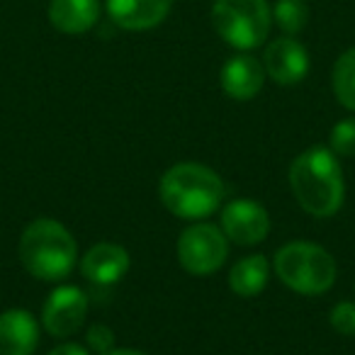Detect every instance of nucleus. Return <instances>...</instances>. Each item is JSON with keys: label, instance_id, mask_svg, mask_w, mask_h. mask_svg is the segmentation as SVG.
Listing matches in <instances>:
<instances>
[{"label": "nucleus", "instance_id": "f257e3e1", "mask_svg": "<svg viewBox=\"0 0 355 355\" xmlns=\"http://www.w3.org/2000/svg\"><path fill=\"white\" fill-rule=\"evenodd\" d=\"M290 188L300 207L311 217H331L345 198L343 173L334 151L326 146L306 148L290 166Z\"/></svg>", "mask_w": 355, "mask_h": 355}, {"label": "nucleus", "instance_id": "f03ea898", "mask_svg": "<svg viewBox=\"0 0 355 355\" xmlns=\"http://www.w3.org/2000/svg\"><path fill=\"white\" fill-rule=\"evenodd\" d=\"M158 195L168 212L180 219H205L224 202V183L217 171L202 163H175L163 173Z\"/></svg>", "mask_w": 355, "mask_h": 355}, {"label": "nucleus", "instance_id": "7ed1b4c3", "mask_svg": "<svg viewBox=\"0 0 355 355\" xmlns=\"http://www.w3.org/2000/svg\"><path fill=\"white\" fill-rule=\"evenodd\" d=\"M20 261L32 277L59 282L73 270L78 246L61 222L49 217L35 219L20 236Z\"/></svg>", "mask_w": 355, "mask_h": 355}, {"label": "nucleus", "instance_id": "20e7f679", "mask_svg": "<svg viewBox=\"0 0 355 355\" xmlns=\"http://www.w3.org/2000/svg\"><path fill=\"white\" fill-rule=\"evenodd\" d=\"M275 272L300 295H324L336 282V261L316 243L292 241L275 253Z\"/></svg>", "mask_w": 355, "mask_h": 355}, {"label": "nucleus", "instance_id": "39448f33", "mask_svg": "<svg viewBox=\"0 0 355 355\" xmlns=\"http://www.w3.org/2000/svg\"><path fill=\"white\" fill-rule=\"evenodd\" d=\"M212 25L229 46L251 51L270 35L272 8L268 0H214Z\"/></svg>", "mask_w": 355, "mask_h": 355}, {"label": "nucleus", "instance_id": "423d86ee", "mask_svg": "<svg viewBox=\"0 0 355 355\" xmlns=\"http://www.w3.org/2000/svg\"><path fill=\"white\" fill-rule=\"evenodd\" d=\"M229 256V239L214 224H190L178 239V261L193 275H212Z\"/></svg>", "mask_w": 355, "mask_h": 355}, {"label": "nucleus", "instance_id": "0eeeda50", "mask_svg": "<svg viewBox=\"0 0 355 355\" xmlns=\"http://www.w3.org/2000/svg\"><path fill=\"white\" fill-rule=\"evenodd\" d=\"M88 314V297L80 287L61 285L49 295L42 309V326L54 338H69L83 326Z\"/></svg>", "mask_w": 355, "mask_h": 355}, {"label": "nucleus", "instance_id": "6e6552de", "mask_svg": "<svg viewBox=\"0 0 355 355\" xmlns=\"http://www.w3.org/2000/svg\"><path fill=\"white\" fill-rule=\"evenodd\" d=\"M222 232L229 241L239 243V246H256V243L266 241L268 232H270V217L261 202L239 198L224 205Z\"/></svg>", "mask_w": 355, "mask_h": 355}, {"label": "nucleus", "instance_id": "1a4fd4ad", "mask_svg": "<svg viewBox=\"0 0 355 355\" xmlns=\"http://www.w3.org/2000/svg\"><path fill=\"white\" fill-rule=\"evenodd\" d=\"M263 69L275 83L295 85L309 73V54L295 37H280L268 44Z\"/></svg>", "mask_w": 355, "mask_h": 355}, {"label": "nucleus", "instance_id": "9d476101", "mask_svg": "<svg viewBox=\"0 0 355 355\" xmlns=\"http://www.w3.org/2000/svg\"><path fill=\"white\" fill-rule=\"evenodd\" d=\"M175 0H105L107 15L127 32H146L158 27L173 10Z\"/></svg>", "mask_w": 355, "mask_h": 355}, {"label": "nucleus", "instance_id": "9b49d317", "mask_svg": "<svg viewBox=\"0 0 355 355\" xmlns=\"http://www.w3.org/2000/svg\"><path fill=\"white\" fill-rule=\"evenodd\" d=\"M129 270V253L119 243L100 241L80 258V272L95 285H114Z\"/></svg>", "mask_w": 355, "mask_h": 355}, {"label": "nucleus", "instance_id": "f8f14e48", "mask_svg": "<svg viewBox=\"0 0 355 355\" xmlns=\"http://www.w3.org/2000/svg\"><path fill=\"white\" fill-rule=\"evenodd\" d=\"M266 83V69L251 54H236L222 69V88L234 100H251Z\"/></svg>", "mask_w": 355, "mask_h": 355}, {"label": "nucleus", "instance_id": "ddd939ff", "mask_svg": "<svg viewBox=\"0 0 355 355\" xmlns=\"http://www.w3.org/2000/svg\"><path fill=\"white\" fill-rule=\"evenodd\" d=\"M40 343V324L27 309L0 316V355H32Z\"/></svg>", "mask_w": 355, "mask_h": 355}, {"label": "nucleus", "instance_id": "4468645a", "mask_svg": "<svg viewBox=\"0 0 355 355\" xmlns=\"http://www.w3.org/2000/svg\"><path fill=\"white\" fill-rule=\"evenodd\" d=\"M100 20V0H51L49 22L61 35H85Z\"/></svg>", "mask_w": 355, "mask_h": 355}, {"label": "nucleus", "instance_id": "2eb2a0df", "mask_svg": "<svg viewBox=\"0 0 355 355\" xmlns=\"http://www.w3.org/2000/svg\"><path fill=\"white\" fill-rule=\"evenodd\" d=\"M270 277V263L266 256L256 253V256H246L232 268L229 272V287L236 292L239 297H256L263 292Z\"/></svg>", "mask_w": 355, "mask_h": 355}, {"label": "nucleus", "instance_id": "dca6fc26", "mask_svg": "<svg viewBox=\"0 0 355 355\" xmlns=\"http://www.w3.org/2000/svg\"><path fill=\"white\" fill-rule=\"evenodd\" d=\"M331 83H334V93L338 98V103L345 110H353L355 112V46L338 56Z\"/></svg>", "mask_w": 355, "mask_h": 355}, {"label": "nucleus", "instance_id": "f3484780", "mask_svg": "<svg viewBox=\"0 0 355 355\" xmlns=\"http://www.w3.org/2000/svg\"><path fill=\"white\" fill-rule=\"evenodd\" d=\"M272 22L287 37L300 35L309 22V6L306 0H277L272 8Z\"/></svg>", "mask_w": 355, "mask_h": 355}, {"label": "nucleus", "instance_id": "a211bd4d", "mask_svg": "<svg viewBox=\"0 0 355 355\" xmlns=\"http://www.w3.org/2000/svg\"><path fill=\"white\" fill-rule=\"evenodd\" d=\"M331 151L340 153V156H355V117L340 119L334 129H331Z\"/></svg>", "mask_w": 355, "mask_h": 355}, {"label": "nucleus", "instance_id": "6ab92c4d", "mask_svg": "<svg viewBox=\"0 0 355 355\" xmlns=\"http://www.w3.org/2000/svg\"><path fill=\"white\" fill-rule=\"evenodd\" d=\"M331 326L340 336H355V304L353 302H340L331 309Z\"/></svg>", "mask_w": 355, "mask_h": 355}, {"label": "nucleus", "instance_id": "aec40b11", "mask_svg": "<svg viewBox=\"0 0 355 355\" xmlns=\"http://www.w3.org/2000/svg\"><path fill=\"white\" fill-rule=\"evenodd\" d=\"M88 345L93 350H98L100 355L107 353V350H112V345H114V334L105 324L90 326V331H88Z\"/></svg>", "mask_w": 355, "mask_h": 355}, {"label": "nucleus", "instance_id": "412c9836", "mask_svg": "<svg viewBox=\"0 0 355 355\" xmlns=\"http://www.w3.org/2000/svg\"><path fill=\"white\" fill-rule=\"evenodd\" d=\"M49 355H90L88 348H83L80 343H61L51 350Z\"/></svg>", "mask_w": 355, "mask_h": 355}, {"label": "nucleus", "instance_id": "4be33fe9", "mask_svg": "<svg viewBox=\"0 0 355 355\" xmlns=\"http://www.w3.org/2000/svg\"><path fill=\"white\" fill-rule=\"evenodd\" d=\"M103 355H144V353L132 350V348H112V350H107V353H103Z\"/></svg>", "mask_w": 355, "mask_h": 355}]
</instances>
